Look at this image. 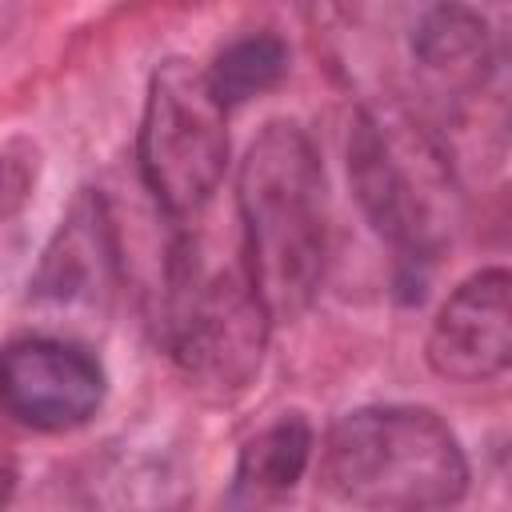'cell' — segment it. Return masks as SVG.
<instances>
[{
  "instance_id": "6da1fadb",
  "label": "cell",
  "mask_w": 512,
  "mask_h": 512,
  "mask_svg": "<svg viewBox=\"0 0 512 512\" xmlns=\"http://www.w3.org/2000/svg\"><path fill=\"white\" fill-rule=\"evenodd\" d=\"M240 256L272 320H296L320 292L328 260V184L312 136L272 120L236 172Z\"/></svg>"
},
{
  "instance_id": "7a4b0ae2",
  "label": "cell",
  "mask_w": 512,
  "mask_h": 512,
  "mask_svg": "<svg viewBox=\"0 0 512 512\" xmlns=\"http://www.w3.org/2000/svg\"><path fill=\"white\" fill-rule=\"evenodd\" d=\"M272 316L240 256L212 252L192 224H176L164 260L160 340L188 384L208 400L240 396L264 364Z\"/></svg>"
},
{
  "instance_id": "3957f363",
  "label": "cell",
  "mask_w": 512,
  "mask_h": 512,
  "mask_svg": "<svg viewBox=\"0 0 512 512\" xmlns=\"http://www.w3.org/2000/svg\"><path fill=\"white\" fill-rule=\"evenodd\" d=\"M320 484L352 508L424 512L464 496L468 460L456 432L432 408L368 404L328 428Z\"/></svg>"
},
{
  "instance_id": "277c9868",
  "label": "cell",
  "mask_w": 512,
  "mask_h": 512,
  "mask_svg": "<svg viewBox=\"0 0 512 512\" xmlns=\"http://www.w3.org/2000/svg\"><path fill=\"white\" fill-rule=\"evenodd\" d=\"M348 180L396 268L420 284L448 236V160L424 132L360 108L348 132Z\"/></svg>"
},
{
  "instance_id": "5b68a950",
  "label": "cell",
  "mask_w": 512,
  "mask_h": 512,
  "mask_svg": "<svg viewBox=\"0 0 512 512\" xmlns=\"http://www.w3.org/2000/svg\"><path fill=\"white\" fill-rule=\"evenodd\" d=\"M140 180L172 224H192L228 168V104L192 60L156 64L136 136Z\"/></svg>"
},
{
  "instance_id": "8992f818",
  "label": "cell",
  "mask_w": 512,
  "mask_h": 512,
  "mask_svg": "<svg viewBox=\"0 0 512 512\" xmlns=\"http://www.w3.org/2000/svg\"><path fill=\"white\" fill-rule=\"evenodd\" d=\"M108 392L92 348L64 336H16L0 348V412L32 432L88 424Z\"/></svg>"
},
{
  "instance_id": "52a82bcc",
  "label": "cell",
  "mask_w": 512,
  "mask_h": 512,
  "mask_svg": "<svg viewBox=\"0 0 512 512\" xmlns=\"http://www.w3.org/2000/svg\"><path fill=\"white\" fill-rule=\"evenodd\" d=\"M512 280L504 268H480L440 304L424 356L436 376L456 384H484L512 360Z\"/></svg>"
},
{
  "instance_id": "ba28073f",
  "label": "cell",
  "mask_w": 512,
  "mask_h": 512,
  "mask_svg": "<svg viewBox=\"0 0 512 512\" xmlns=\"http://www.w3.org/2000/svg\"><path fill=\"white\" fill-rule=\"evenodd\" d=\"M116 280H120L116 220H112L104 196L80 192L40 256L32 292L40 300H52L64 308H76V304L100 308V304H108Z\"/></svg>"
},
{
  "instance_id": "9c48e42d",
  "label": "cell",
  "mask_w": 512,
  "mask_h": 512,
  "mask_svg": "<svg viewBox=\"0 0 512 512\" xmlns=\"http://www.w3.org/2000/svg\"><path fill=\"white\" fill-rule=\"evenodd\" d=\"M420 72L444 92H476L492 68V32L472 0H432L412 28Z\"/></svg>"
},
{
  "instance_id": "30bf717a",
  "label": "cell",
  "mask_w": 512,
  "mask_h": 512,
  "mask_svg": "<svg viewBox=\"0 0 512 512\" xmlns=\"http://www.w3.org/2000/svg\"><path fill=\"white\" fill-rule=\"evenodd\" d=\"M312 448H316V436L300 412L276 416L240 448L228 504H248V508L280 504L304 480L312 464Z\"/></svg>"
},
{
  "instance_id": "8fae6325",
  "label": "cell",
  "mask_w": 512,
  "mask_h": 512,
  "mask_svg": "<svg viewBox=\"0 0 512 512\" xmlns=\"http://www.w3.org/2000/svg\"><path fill=\"white\" fill-rule=\"evenodd\" d=\"M204 72H208L216 96L232 108V104L272 92L288 76V44L276 32H248V36L224 44L216 52L212 68H204Z\"/></svg>"
},
{
  "instance_id": "7c38bea8",
  "label": "cell",
  "mask_w": 512,
  "mask_h": 512,
  "mask_svg": "<svg viewBox=\"0 0 512 512\" xmlns=\"http://www.w3.org/2000/svg\"><path fill=\"white\" fill-rule=\"evenodd\" d=\"M36 176H40V152H36V144H28L24 136L0 140V224L12 220L32 200Z\"/></svg>"
},
{
  "instance_id": "4fadbf2b",
  "label": "cell",
  "mask_w": 512,
  "mask_h": 512,
  "mask_svg": "<svg viewBox=\"0 0 512 512\" xmlns=\"http://www.w3.org/2000/svg\"><path fill=\"white\" fill-rule=\"evenodd\" d=\"M4 484H8V468L0 464V496H4Z\"/></svg>"
}]
</instances>
